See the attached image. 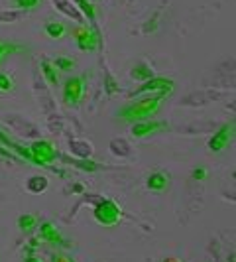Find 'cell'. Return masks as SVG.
I'll use <instances>...</instances> for the list:
<instances>
[{"label":"cell","mask_w":236,"mask_h":262,"mask_svg":"<svg viewBox=\"0 0 236 262\" xmlns=\"http://www.w3.org/2000/svg\"><path fill=\"white\" fill-rule=\"evenodd\" d=\"M39 2H41V0H14V4H16L18 8H24V10L36 8V6H39Z\"/></svg>","instance_id":"cell-22"},{"label":"cell","mask_w":236,"mask_h":262,"mask_svg":"<svg viewBox=\"0 0 236 262\" xmlns=\"http://www.w3.org/2000/svg\"><path fill=\"white\" fill-rule=\"evenodd\" d=\"M73 38L77 41L79 50H83V52H95L101 46V38L92 28L77 26L73 30Z\"/></svg>","instance_id":"cell-5"},{"label":"cell","mask_w":236,"mask_h":262,"mask_svg":"<svg viewBox=\"0 0 236 262\" xmlns=\"http://www.w3.org/2000/svg\"><path fill=\"white\" fill-rule=\"evenodd\" d=\"M73 191H77V193H81V191H83V185H73Z\"/></svg>","instance_id":"cell-28"},{"label":"cell","mask_w":236,"mask_h":262,"mask_svg":"<svg viewBox=\"0 0 236 262\" xmlns=\"http://www.w3.org/2000/svg\"><path fill=\"white\" fill-rule=\"evenodd\" d=\"M41 71H43V75H45L50 85H53V87L59 85V71L55 69L52 61H41Z\"/></svg>","instance_id":"cell-14"},{"label":"cell","mask_w":236,"mask_h":262,"mask_svg":"<svg viewBox=\"0 0 236 262\" xmlns=\"http://www.w3.org/2000/svg\"><path fill=\"white\" fill-rule=\"evenodd\" d=\"M63 103L69 106L77 105L79 101L83 99V95H85V77H71L65 81V85H63Z\"/></svg>","instance_id":"cell-6"},{"label":"cell","mask_w":236,"mask_h":262,"mask_svg":"<svg viewBox=\"0 0 236 262\" xmlns=\"http://www.w3.org/2000/svg\"><path fill=\"white\" fill-rule=\"evenodd\" d=\"M92 217L101 227H116L122 221V207L112 199H103L97 203Z\"/></svg>","instance_id":"cell-2"},{"label":"cell","mask_w":236,"mask_h":262,"mask_svg":"<svg viewBox=\"0 0 236 262\" xmlns=\"http://www.w3.org/2000/svg\"><path fill=\"white\" fill-rule=\"evenodd\" d=\"M171 184V176L168 171H154L148 176L146 180V187L150 191H156V193H163Z\"/></svg>","instance_id":"cell-10"},{"label":"cell","mask_w":236,"mask_h":262,"mask_svg":"<svg viewBox=\"0 0 236 262\" xmlns=\"http://www.w3.org/2000/svg\"><path fill=\"white\" fill-rule=\"evenodd\" d=\"M50 262H77V260L73 256L65 254V252H61V250H55L52 254V258H50Z\"/></svg>","instance_id":"cell-21"},{"label":"cell","mask_w":236,"mask_h":262,"mask_svg":"<svg viewBox=\"0 0 236 262\" xmlns=\"http://www.w3.org/2000/svg\"><path fill=\"white\" fill-rule=\"evenodd\" d=\"M130 75L136 79V81H140V83L156 77V75H154V69L148 66V63H138V66H134V69L130 71Z\"/></svg>","instance_id":"cell-12"},{"label":"cell","mask_w":236,"mask_h":262,"mask_svg":"<svg viewBox=\"0 0 236 262\" xmlns=\"http://www.w3.org/2000/svg\"><path fill=\"white\" fill-rule=\"evenodd\" d=\"M106 91H108V95H112V93L118 91L116 83H114V81H112L110 77H106Z\"/></svg>","instance_id":"cell-24"},{"label":"cell","mask_w":236,"mask_h":262,"mask_svg":"<svg viewBox=\"0 0 236 262\" xmlns=\"http://www.w3.org/2000/svg\"><path fill=\"white\" fill-rule=\"evenodd\" d=\"M24 262H43L38 254H32V256H24Z\"/></svg>","instance_id":"cell-25"},{"label":"cell","mask_w":236,"mask_h":262,"mask_svg":"<svg viewBox=\"0 0 236 262\" xmlns=\"http://www.w3.org/2000/svg\"><path fill=\"white\" fill-rule=\"evenodd\" d=\"M38 247H39V241H38V238H30L26 245H24V249H22V254H24V256H32V254H38Z\"/></svg>","instance_id":"cell-20"},{"label":"cell","mask_w":236,"mask_h":262,"mask_svg":"<svg viewBox=\"0 0 236 262\" xmlns=\"http://www.w3.org/2000/svg\"><path fill=\"white\" fill-rule=\"evenodd\" d=\"M24 50H26V48L20 46V43H14V41H0V66H2V61H4L8 55L24 52Z\"/></svg>","instance_id":"cell-13"},{"label":"cell","mask_w":236,"mask_h":262,"mask_svg":"<svg viewBox=\"0 0 236 262\" xmlns=\"http://www.w3.org/2000/svg\"><path fill=\"white\" fill-rule=\"evenodd\" d=\"M168 128H170L168 122L150 118V120H142V122H134V124H132V136H134V138H146V136H150V134L168 130Z\"/></svg>","instance_id":"cell-9"},{"label":"cell","mask_w":236,"mask_h":262,"mask_svg":"<svg viewBox=\"0 0 236 262\" xmlns=\"http://www.w3.org/2000/svg\"><path fill=\"white\" fill-rule=\"evenodd\" d=\"M234 138V122H226L219 130L213 134V138L209 140V150L210 152H223L224 148H228V144Z\"/></svg>","instance_id":"cell-7"},{"label":"cell","mask_w":236,"mask_h":262,"mask_svg":"<svg viewBox=\"0 0 236 262\" xmlns=\"http://www.w3.org/2000/svg\"><path fill=\"white\" fill-rule=\"evenodd\" d=\"M173 81L171 79H166V77H152L144 81L136 91L134 95H150V93H166V95H170L173 91Z\"/></svg>","instance_id":"cell-8"},{"label":"cell","mask_w":236,"mask_h":262,"mask_svg":"<svg viewBox=\"0 0 236 262\" xmlns=\"http://www.w3.org/2000/svg\"><path fill=\"white\" fill-rule=\"evenodd\" d=\"M53 66H55V69L57 71H71L73 67H75V61L71 59V57H55V61H52Z\"/></svg>","instance_id":"cell-18"},{"label":"cell","mask_w":236,"mask_h":262,"mask_svg":"<svg viewBox=\"0 0 236 262\" xmlns=\"http://www.w3.org/2000/svg\"><path fill=\"white\" fill-rule=\"evenodd\" d=\"M38 229H39L38 241H41V243H45V245H50V247H55V249H61V250L71 249V247H73V243L61 235V233H59V229H57L53 223H50V221L39 223Z\"/></svg>","instance_id":"cell-3"},{"label":"cell","mask_w":236,"mask_h":262,"mask_svg":"<svg viewBox=\"0 0 236 262\" xmlns=\"http://www.w3.org/2000/svg\"><path fill=\"white\" fill-rule=\"evenodd\" d=\"M166 97H168L166 93H150V95H146V97L134 101V103H128V105H124L118 111V120L128 122V124L150 120V118H154L159 113Z\"/></svg>","instance_id":"cell-1"},{"label":"cell","mask_w":236,"mask_h":262,"mask_svg":"<svg viewBox=\"0 0 236 262\" xmlns=\"http://www.w3.org/2000/svg\"><path fill=\"white\" fill-rule=\"evenodd\" d=\"M207 176H209V171L205 170V168H201V166L191 171V178H193L195 182H203V180H207Z\"/></svg>","instance_id":"cell-23"},{"label":"cell","mask_w":236,"mask_h":262,"mask_svg":"<svg viewBox=\"0 0 236 262\" xmlns=\"http://www.w3.org/2000/svg\"><path fill=\"white\" fill-rule=\"evenodd\" d=\"M30 152L34 156L36 166H50V164H53L59 158L57 148L50 140H36L34 144L30 146Z\"/></svg>","instance_id":"cell-4"},{"label":"cell","mask_w":236,"mask_h":262,"mask_svg":"<svg viewBox=\"0 0 236 262\" xmlns=\"http://www.w3.org/2000/svg\"><path fill=\"white\" fill-rule=\"evenodd\" d=\"M65 32H67V28H65L63 22H48V24H45V34L53 39L63 38V36H65Z\"/></svg>","instance_id":"cell-15"},{"label":"cell","mask_w":236,"mask_h":262,"mask_svg":"<svg viewBox=\"0 0 236 262\" xmlns=\"http://www.w3.org/2000/svg\"><path fill=\"white\" fill-rule=\"evenodd\" d=\"M14 89V79L8 73H0V93H8Z\"/></svg>","instance_id":"cell-19"},{"label":"cell","mask_w":236,"mask_h":262,"mask_svg":"<svg viewBox=\"0 0 236 262\" xmlns=\"http://www.w3.org/2000/svg\"><path fill=\"white\" fill-rule=\"evenodd\" d=\"M0 156L12 158V156H14V154H10V152H8V150H4V148H2V146H0Z\"/></svg>","instance_id":"cell-26"},{"label":"cell","mask_w":236,"mask_h":262,"mask_svg":"<svg viewBox=\"0 0 236 262\" xmlns=\"http://www.w3.org/2000/svg\"><path fill=\"white\" fill-rule=\"evenodd\" d=\"M75 2H77V6L81 8V12L85 14L91 22L97 20V8H95V4H92V2H89V0H75Z\"/></svg>","instance_id":"cell-16"},{"label":"cell","mask_w":236,"mask_h":262,"mask_svg":"<svg viewBox=\"0 0 236 262\" xmlns=\"http://www.w3.org/2000/svg\"><path fill=\"white\" fill-rule=\"evenodd\" d=\"M39 225V219L36 213H24V215H20L18 217V229L22 231V233H32L34 229H38Z\"/></svg>","instance_id":"cell-11"},{"label":"cell","mask_w":236,"mask_h":262,"mask_svg":"<svg viewBox=\"0 0 236 262\" xmlns=\"http://www.w3.org/2000/svg\"><path fill=\"white\" fill-rule=\"evenodd\" d=\"M69 164L71 166H75L79 170H85V171H97L101 166L97 164V162H92V160H69Z\"/></svg>","instance_id":"cell-17"},{"label":"cell","mask_w":236,"mask_h":262,"mask_svg":"<svg viewBox=\"0 0 236 262\" xmlns=\"http://www.w3.org/2000/svg\"><path fill=\"white\" fill-rule=\"evenodd\" d=\"M163 262H181V260H179V258H175V256H168Z\"/></svg>","instance_id":"cell-27"}]
</instances>
